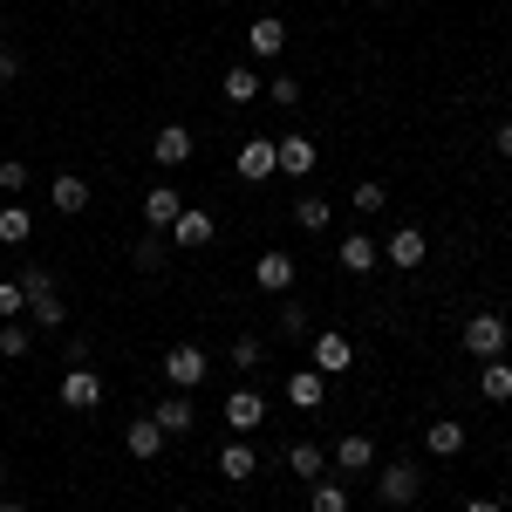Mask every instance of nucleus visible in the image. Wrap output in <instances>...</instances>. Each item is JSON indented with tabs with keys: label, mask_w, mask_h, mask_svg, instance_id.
<instances>
[{
	"label": "nucleus",
	"mask_w": 512,
	"mask_h": 512,
	"mask_svg": "<svg viewBox=\"0 0 512 512\" xmlns=\"http://www.w3.org/2000/svg\"><path fill=\"white\" fill-rule=\"evenodd\" d=\"M21 287H28V328H41V335H55V328H62V321H69V308H62V294H55V280H48V267H35V260H28V267H21Z\"/></svg>",
	"instance_id": "nucleus-1"
},
{
	"label": "nucleus",
	"mask_w": 512,
	"mask_h": 512,
	"mask_svg": "<svg viewBox=\"0 0 512 512\" xmlns=\"http://www.w3.org/2000/svg\"><path fill=\"white\" fill-rule=\"evenodd\" d=\"M205 376H212V355L198 349V342H171V349H164V383H171V390H198Z\"/></svg>",
	"instance_id": "nucleus-2"
},
{
	"label": "nucleus",
	"mask_w": 512,
	"mask_h": 512,
	"mask_svg": "<svg viewBox=\"0 0 512 512\" xmlns=\"http://www.w3.org/2000/svg\"><path fill=\"white\" fill-rule=\"evenodd\" d=\"M376 492H383V506H417L424 499V465L417 458H390L383 478H376Z\"/></svg>",
	"instance_id": "nucleus-3"
},
{
	"label": "nucleus",
	"mask_w": 512,
	"mask_h": 512,
	"mask_svg": "<svg viewBox=\"0 0 512 512\" xmlns=\"http://www.w3.org/2000/svg\"><path fill=\"white\" fill-rule=\"evenodd\" d=\"M171 253H198V246H212V239H219V219H212V212H205V205H185V212H178V219H171Z\"/></svg>",
	"instance_id": "nucleus-4"
},
{
	"label": "nucleus",
	"mask_w": 512,
	"mask_h": 512,
	"mask_svg": "<svg viewBox=\"0 0 512 512\" xmlns=\"http://www.w3.org/2000/svg\"><path fill=\"white\" fill-rule=\"evenodd\" d=\"M383 260H390L396 274H417V267L431 260V239H424V226H396V233L383 239Z\"/></svg>",
	"instance_id": "nucleus-5"
},
{
	"label": "nucleus",
	"mask_w": 512,
	"mask_h": 512,
	"mask_svg": "<svg viewBox=\"0 0 512 512\" xmlns=\"http://www.w3.org/2000/svg\"><path fill=\"white\" fill-rule=\"evenodd\" d=\"M506 342H512V328H506V315H472L465 321V349L478 355V362H492V355H506Z\"/></svg>",
	"instance_id": "nucleus-6"
},
{
	"label": "nucleus",
	"mask_w": 512,
	"mask_h": 512,
	"mask_svg": "<svg viewBox=\"0 0 512 512\" xmlns=\"http://www.w3.org/2000/svg\"><path fill=\"white\" fill-rule=\"evenodd\" d=\"M233 171L246 178V185H267V178L280 171V158H274V137H246V144L233 151Z\"/></svg>",
	"instance_id": "nucleus-7"
},
{
	"label": "nucleus",
	"mask_w": 512,
	"mask_h": 512,
	"mask_svg": "<svg viewBox=\"0 0 512 512\" xmlns=\"http://www.w3.org/2000/svg\"><path fill=\"white\" fill-rule=\"evenodd\" d=\"M308 349H315V369H321V376H342V369H355V342L342 335V328H321V335H308Z\"/></svg>",
	"instance_id": "nucleus-8"
},
{
	"label": "nucleus",
	"mask_w": 512,
	"mask_h": 512,
	"mask_svg": "<svg viewBox=\"0 0 512 512\" xmlns=\"http://www.w3.org/2000/svg\"><path fill=\"white\" fill-rule=\"evenodd\" d=\"M274 158H280V178H308L321 164L315 137H301V130H287V137H274Z\"/></svg>",
	"instance_id": "nucleus-9"
},
{
	"label": "nucleus",
	"mask_w": 512,
	"mask_h": 512,
	"mask_svg": "<svg viewBox=\"0 0 512 512\" xmlns=\"http://www.w3.org/2000/svg\"><path fill=\"white\" fill-rule=\"evenodd\" d=\"M178 212H185V192H178V185H151V192H144V233H171Z\"/></svg>",
	"instance_id": "nucleus-10"
},
{
	"label": "nucleus",
	"mask_w": 512,
	"mask_h": 512,
	"mask_svg": "<svg viewBox=\"0 0 512 512\" xmlns=\"http://www.w3.org/2000/svg\"><path fill=\"white\" fill-rule=\"evenodd\" d=\"M253 287H260V294H294V253H260V260H253Z\"/></svg>",
	"instance_id": "nucleus-11"
},
{
	"label": "nucleus",
	"mask_w": 512,
	"mask_h": 512,
	"mask_svg": "<svg viewBox=\"0 0 512 512\" xmlns=\"http://www.w3.org/2000/svg\"><path fill=\"white\" fill-rule=\"evenodd\" d=\"M151 158H158V171H178V164H192V130H185V123H164L158 137H151Z\"/></svg>",
	"instance_id": "nucleus-12"
},
{
	"label": "nucleus",
	"mask_w": 512,
	"mask_h": 512,
	"mask_svg": "<svg viewBox=\"0 0 512 512\" xmlns=\"http://www.w3.org/2000/svg\"><path fill=\"white\" fill-rule=\"evenodd\" d=\"M280 48H287V21H280V14H260V21L246 28V55H253V62H274Z\"/></svg>",
	"instance_id": "nucleus-13"
},
{
	"label": "nucleus",
	"mask_w": 512,
	"mask_h": 512,
	"mask_svg": "<svg viewBox=\"0 0 512 512\" xmlns=\"http://www.w3.org/2000/svg\"><path fill=\"white\" fill-rule=\"evenodd\" d=\"M226 424H233L239 437H253L260 424H267V396H260V390H233V396H226Z\"/></svg>",
	"instance_id": "nucleus-14"
},
{
	"label": "nucleus",
	"mask_w": 512,
	"mask_h": 512,
	"mask_svg": "<svg viewBox=\"0 0 512 512\" xmlns=\"http://www.w3.org/2000/svg\"><path fill=\"white\" fill-rule=\"evenodd\" d=\"M335 260H342V274H376V267H383V246H376L369 233H349L342 246H335Z\"/></svg>",
	"instance_id": "nucleus-15"
},
{
	"label": "nucleus",
	"mask_w": 512,
	"mask_h": 512,
	"mask_svg": "<svg viewBox=\"0 0 512 512\" xmlns=\"http://www.w3.org/2000/svg\"><path fill=\"white\" fill-rule=\"evenodd\" d=\"M103 403V376L96 369H69L62 376V410H96Z\"/></svg>",
	"instance_id": "nucleus-16"
},
{
	"label": "nucleus",
	"mask_w": 512,
	"mask_h": 512,
	"mask_svg": "<svg viewBox=\"0 0 512 512\" xmlns=\"http://www.w3.org/2000/svg\"><path fill=\"white\" fill-rule=\"evenodd\" d=\"M253 472H260V451H253L246 437H233V444H219V478H233V485H246Z\"/></svg>",
	"instance_id": "nucleus-17"
},
{
	"label": "nucleus",
	"mask_w": 512,
	"mask_h": 512,
	"mask_svg": "<svg viewBox=\"0 0 512 512\" xmlns=\"http://www.w3.org/2000/svg\"><path fill=\"white\" fill-rule=\"evenodd\" d=\"M123 451L151 465V458H158V451H164V424H158V417H137V424L123 431Z\"/></svg>",
	"instance_id": "nucleus-18"
},
{
	"label": "nucleus",
	"mask_w": 512,
	"mask_h": 512,
	"mask_svg": "<svg viewBox=\"0 0 512 512\" xmlns=\"http://www.w3.org/2000/svg\"><path fill=\"white\" fill-rule=\"evenodd\" d=\"M151 417L164 424V437H185V431L198 424V410H192V396H185V390H171V396L158 403V410H151Z\"/></svg>",
	"instance_id": "nucleus-19"
},
{
	"label": "nucleus",
	"mask_w": 512,
	"mask_h": 512,
	"mask_svg": "<svg viewBox=\"0 0 512 512\" xmlns=\"http://www.w3.org/2000/svg\"><path fill=\"white\" fill-rule=\"evenodd\" d=\"M321 396H328V376H321V369H294V376H287V403H294V410H321Z\"/></svg>",
	"instance_id": "nucleus-20"
},
{
	"label": "nucleus",
	"mask_w": 512,
	"mask_h": 512,
	"mask_svg": "<svg viewBox=\"0 0 512 512\" xmlns=\"http://www.w3.org/2000/svg\"><path fill=\"white\" fill-rule=\"evenodd\" d=\"M130 267H137V274H164V267H171V239L144 233L137 246H130Z\"/></svg>",
	"instance_id": "nucleus-21"
},
{
	"label": "nucleus",
	"mask_w": 512,
	"mask_h": 512,
	"mask_svg": "<svg viewBox=\"0 0 512 512\" xmlns=\"http://www.w3.org/2000/svg\"><path fill=\"white\" fill-rule=\"evenodd\" d=\"M424 451H431V458H458V451H465V424H458V417H437L431 431H424Z\"/></svg>",
	"instance_id": "nucleus-22"
},
{
	"label": "nucleus",
	"mask_w": 512,
	"mask_h": 512,
	"mask_svg": "<svg viewBox=\"0 0 512 512\" xmlns=\"http://www.w3.org/2000/svg\"><path fill=\"white\" fill-rule=\"evenodd\" d=\"M478 396H485V403H512V362L506 355H492V362L478 369Z\"/></svg>",
	"instance_id": "nucleus-23"
},
{
	"label": "nucleus",
	"mask_w": 512,
	"mask_h": 512,
	"mask_svg": "<svg viewBox=\"0 0 512 512\" xmlns=\"http://www.w3.org/2000/svg\"><path fill=\"white\" fill-rule=\"evenodd\" d=\"M369 465H376V444H369L362 431H349L342 444H335V472H369Z\"/></svg>",
	"instance_id": "nucleus-24"
},
{
	"label": "nucleus",
	"mask_w": 512,
	"mask_h": 512,
	"mask_svg": "<svg viewBox=\"0 0 512 512\" xmlns=\"http://www.w3.org/2000/svg\"><path fill=\"white\" fill-rule=\"evenodd\" d=\"M287 472H294V478H308V485H315V478L328 472V451H321V444H308V437H301V444H287Z\"/></svg>",
	"instance_id": "nucleus-25"
},
{
	"label": "nucleus",
	"mask_w": 512,
	"mask_h": 512,
	"mask_svg": "<svg viewBox=\"0 0 512 512\" xmlns=\"http://www.w3.org/2000/svg\"><path fill=\"white\" fill-rule=\"evenodd\" d=\"M55 212H62V219H76V212H89V178H76V171H62V178H55Z\"/></svg>",
	"instance_id": "nucleus-26"
},
{
	"label": "nucleus",
	"mask_w": 512,
	"mask_h": 512,
	"mask_svg": "<svg viewBox=\"0 0 512 512\" xmlns=\"http://www.w3.org/2000/svg\"><path fill=\"white\" fill-rule=\"evenodd\" d=\"M219 89H226V103H260V89H267V82H260V69H246V62H239V69L219 76Z\"/></svg>",
	"instance_id": "nucleus-27"
},
{
	"label": "nucleus",
	"mask_w": 512,
	"mask_h": 512,
	"mask_svg": "<svg viewBox=\"0 0 512 512\" xmlns=\"http://www.w3.org/2000/svg\"><path fill=\"white\" fill-rule=\"evenodd\" d=\"M315 308H308V301H294V294H280V335H287V342H308V335H315Z\"/></svg>",
	"instance_id": "nucleus-28"
},
{
	"label": "nucleus",
	"mask_w": 512,
	"mask_h": 512,
	"mask_svg": "<svg viewBox=\"0 0 512 512\" xmlns=\"http://www.w3.org/2000/svg\"><path fill=\"white\" fill-rule=\"evenodd\" d=\"M35 239V212L28 205H0V246H28Z\"/></svg>",
	"instance_id": "nucleus-29"
},
{
	"label": "nucleus",
	"mask_w": 512,
	"mask_h": 512,
	"mask_svg": "<svg viewBox=\"0 0 512 512\" xmlns=\"http://www.w3.org/2000/svg\"><path fill=\"white\" fill-rule=\"evenodd\" d=\"M308 512H349V485H342V478H315Z\"/></svg>",
	"instance_id": "nucleus-30"
},
{
	"label": "nucleus",
	"mask_w": 512,
	"mask_h": 512,
	"mask_svg": "<svg viewBox=\"0 0 512 512\" xmlns=\"http://www.w3.org/2000/svg\"><path fill=\"white\" fill-rule=\"evenodd\" d=\"M294 226H301V233H328V198L301 192L294 198Z\"/></svg>",
	"instance_id": "nucleus-31"
},
{
	"label": "nucleus",
	"mask_w": 512,
	"mask_h": 512,
	"mask_svg": "<svg viewBox=\"0 0 512 512\" xmlns=\"http://www.w3.org/2000/svg\"><path fill=\"white\" fill-rule=\"evenodd\" d=\"M28 349H35V328H28V321H0V355L21 362Z\"/></svg>",
	"instance_id": "nucleus-32"
},
{
	"label": "nucleus",
	"mask_w": 512,
	"mask_h": 512,
	"mask_svg": "<svg viewBox=\"0 0 512 512\" xmlns=\"http://www.w3.org/2000/svg\"><path fill=\"white\" fill-rule=\"evenodd\" d=\"M28 315V287L21 280H0V321H21Z\"/></svg>",
	"instance_id": "nucleus-33"
},
{
	"label": "nucleus",
	"mask_w": 512,
	"mask_h": 512,
	"mask_svg": "<svg viewBox=\"0 0 512 512\" xmlns=\"http://www.w3.org/2000/svg\"><path fill=\"white\" fill-rule=\"evenodd\" d=\"M21 192H28V164L0 158V198H21Z\"/></svg>",
	"instance_id": "nucleus-34"
},
{
	"label": "nucleus",
	"mask_w": 512,
	"mask_h": 512,
	"mask_svg": "<svg viewBox=\"0 0 512 512\" xmlns=\"http://www.w3.org/2000/svg\"><path fill=\"white\" fill-rule=\"evenodd\" d=\"M260 96H267L274 110H294V103H301V82H294V76H274L267 89H260Z\"/></svg>",
	"instance_id": "nucleus-35"
},
{
	"label": "nucleus",
	"mask_w": 512,
	"mask_h": 512,
	"mask_svg": "<svg viewBox=\"0 0 512 512\" xmlns=\"http://www.w3.org/2000/svg\"><path fill=\"white\" fill-rule=\"evenodd\" d=\"M349 212H362V219H369V212H383V185H376V178H362V185L349 192Z\"/></svg>",
	"instance_id": "nucleus-36"
},
{
	"label": "nucleus",
	"mask_w": 512,
	"mask_h": 512,
	"mask_svg": "<svg viewBox=\"0 0 512 512\" xmlns=\"http://www.w3.org/2000/svg\"><path fill=\"white\" fill-rule=\"evenodd\" d=\"M260 362H267V342H260V335H239L233 342V369H260Z\"/></svg>",
	"instance_id": "nucleus-37"
},
{
	"label": "nucleus",
	"mask_w": 512,
	"mask_h": 512,
	"mask_svg": "<svg viewBox=\"0 0 512 512\" xmlns=\"http://www.w3.org/2000/svg\"><path fill=\"white\" fill-rule=\"evenodd\" d=\"M0 82H21V55L14 48H0Z\"/></svg>",
	"instance_id": "nucleus-38"
},
{
	"label": "nucleus",
	"mask_w": 512,
	"mask_h": 512,
	"mask_svg": "<svg viewBox=\"0 0 512 512\" xmlns=\"http://www.w3.org/2000/svg\"><path fill=\"white\" fill-rule=\"evenodd\" d=\"M492 151H499V158L512 164V123H499V130H492Z\"/></svg>",
	"instance_id": "nucleus-39"
},
{
	"label": "nucleus",
	"mask_w": 512,
	"mask_h": 512,
	"mask_svg": "<svg viewBox=\"0 0 512 512\" xmlns=\"http://www.w3.org/2000/svg\"><path fill=\"white\" fill-rule=\"evenodd\" d=\"M465 512H506V506H499V499H472Z\"/></svg>",
	"instance_id": "nucleus-40"
},
{
	"label": "nucleus",
	"mask_w": 512,
	"mask_h": 512,
	"mask_svg": "<svg viewBox=\"0 0 512 512\" xmlns=\"http://www.w3.org/2000/svg\"><path fill=\"white\" fill-rule=\"evenodd\" d=\"M0 512H28V506H21V499H0Z\"/></svg>",
	"instance_id": "nucleus-41"
},
{
	"label": "nucleus",
	"mask_w": 512,
	"mask_h": 512,
	"mask_svg": "<svg viewBox=\"0 0 512 512\" xmlns=\"http://www.w3.org/2000/svg\"><path fill=\"white\" fill-rule=\"evenodd\" d=\"M0 485H7V465H0Z\"/></svg>",
	"instance_id": "nucleus-42"
},
{
	"label": "nucleus",
	"mask_w": 512,
	"mask_h": 512,
	"mask_svg": "<svg viewBox=\"0 0 512 512\" xmlns=\"http://www.w3.org/2000/svg\"><path fill=\"white\" fill-rule=\"evenodd\" d=\"M171 512H185V506H171Z\"/></svg>",
	"instance_id": "nucleus-43"
}]
</instances>
